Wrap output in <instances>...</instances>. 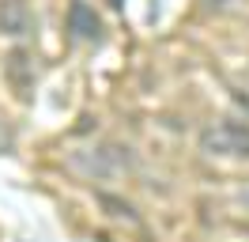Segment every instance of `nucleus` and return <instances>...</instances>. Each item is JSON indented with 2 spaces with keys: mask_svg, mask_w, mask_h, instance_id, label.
<instances>
[{
  "mask_svg": "<svg viewBox=\"0 0 249 242\" xmlns=\"http://www.w3.org/2000/svg\"><path fill=\"white\" fill-rule=\"evenodd\" d=\"M0 30L12 34V38H23L34 30V15L27 8V0H4L0 4Z\"/></svg>",
  "mask_w": 249,
  "mask_h": 242,
  "instance_id": "obj_2",
  "label": "nucleus"
},
{
  "mask_svg": "<svg viewBox=\"0 0 249 242\" xmlns=\"http://www.w3.org/2000/svg\"><path fill=\"white\" fill-rule=\"evenodd\" d=\"M4 72H8V80H12V87L19 91V95H27L34 83V72H31V57L23 53V49H16L12 57L4 60Z\"/></svg>",
  "mask_w": 249,
  "mask_h": 242,
  "instance_id": "obj_3",
  "label": "nucleus"
},
{
  "mask_svg": "<svg viewBox=\"0 0 249 242\" xmlns=\"http://www.w3.org/2000/svg\"><path fill=\"white\" fill-rule=\"evenodd\" d=\"M219 129H223L227 151H231V155H246V159H249V121H234V118H227Z\"/></svg>",
  "mask_w": 249,
  "mask_h": 242,
  "instance_id": "obj_4",
  "label": "nucleus"
},
{
  "mask_svg": "<svg viewBox=\"0 0 249 242\" xmlns=\"http://www.w3.org/2000/svg\"><path fill=\"white\" fill-rule=\"evenodd\" d=\"M68 34L79 42H98L102 38V19L87 0H72L68 4Z\"/></svg>",
  "mask_w": 249,
  "mask_h": 242,
  "instance_id": "obj_1",
  "label": "nucleus"
}]
</instances>
